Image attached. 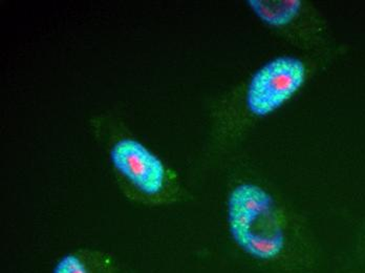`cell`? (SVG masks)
<instances>
[{"label": "cell", "mask_w": 365, "mask_h": 273, "mask_svg": "<svg viewBox=\"0 0 365 273\" xmlns=\"http://www.w3.org/2000/svg\"><path fill=\"white\" fill-rule=\"evenodd\" d=\"M52 273H122L115 257L96 248H79L62 255Z\"/></svg>", "instance_id": "5"}, {"label": "cell", "mask_w": 365, "mask_h": 273, "mask_svg": "<svg viewBox=\"0 0 365 273\" xmlns=\"http://www.w3.org/2000/svg\"><path fill=\"white\" fill-rule=\"evenodd\" d=\"M326 55L288 53L267 60L222 93L209 110V156L237 150L253 130L297 96L316 76Z\"/></svg>", "instance_id": "1"}, {"label": "cell", "mask_w": 365, "mask_h": 273, "mask_svg": "<svg viewBox=\"0 0 365 273\" xmlns=\"http://www.w3.org/2000/svg\"><path fill=\"white\" fill-rule=\"evenodd\" d=\"M255 19L298 53L326 55L328 26L309 0H247Z\"/></svg>", "instance_id": "4"}, {"label": "cell", "mask_w": 365, "mask_h": 273, "mask_svg": "<svg viewBox=\"0 0 365 273\" xmlns=\"http://www.w3.org/2000/svg\"><path fill=\"white\" fill-rule=\"evenodd\" d=\"M226 223L238 249L260 262L284 257L307 232L297 215L269 186L250 177L229 185Z\"/></svg>", "instance_id": "3"}, {"label": "cell", "mask_w": 365, "mask_h": 273, "mask_svg": "<svg viewBox=\"0 0 365 273\" xmlns=\"http://www.w3.org/2000/svg\"><path fill=\"white\" fill-rule=\"evenodd\" d=\"M88 128L108 159L121 194L144 207H166L188 200L181 177L144 143L113 110L88 118Z\"/></svg>", "instance_id": "2"}]
</instances>
